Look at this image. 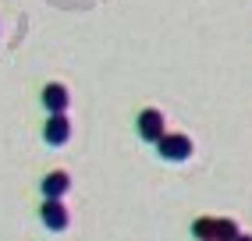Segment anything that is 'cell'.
I'll list each match as a JSON object with an SVG mask.
<instances>
[{"label":"cell","mask_w":252,"mask_h":241,"mask_svg":"<svg viewBox=\"0 0 252 241\" xmlns=\"http://www.w3.org/2000/svg\"><path fill=\"white\" fill-rule=\"evenodd\" d=\"M43 139H46V146H64L71 139V120H68V114H50L46 117V124H43Z\"/></svg>","instance_id":"obj_3"},{"label":"cell","mask_w":252,"mask_h":241,"mask_svg":"<svg viewBox=\"0 0 252 241\" xmlns=\"http://www.w3.org/2000/svg\"><path fill=\"white\" fill-rule=\"evenodd\" d=\"M157 152L163 160H171V163H185L192 156V139L189 135H163V139L157 142Z\"/></svg>","instance_id":"obj_1"},{"label":"cell","mask_w":252,"mask_h":241,"mask_svg":"<svg viewBox=\"0 0 252 241\" xmlns=\"http://www.w3.org/2000/svg\"><path fill=\"white\" fill-rule=\"evenodd\" d=\"M68 188H71L68 170H50V174L43 178V195H46V199H61Z\"/></svg>","instance_id":"obj_6"},{"label":"cell","mask_w":252,"mask_h":241,"mask_svg":"<svg viewBox=\"0 0 252 241\" xmlns=\"http://www.w3.org/2000/svg\"><path fill=\"white\" fill-rule=\"evenodd\" d=\"M238 241H252V234H238Z\"/></svg>","instance_id":"obj_9"},{"label":"cell","mask_w":252,"mask_h":241,"mask_svg":"<svg viewBox=\"0 0 252 241\" xmlns=\"http://www.w3.org/2000/svg\"><path fill=\"white\" fill-rule=\"evenodd\" d=\"M139 135L146 142H160L163 135H167V124H163V114L157 110V107H146L142 114H139Z\"/></svg>","instance_id":"obj_2"},{"label":"cell","mask_w":252,"mask_h":241,"mask_svg":"<svg viewBox=\"0 0 252 241\" xmlns=\"http://www.w3.org/2000/svg\"><path fill=\"white\" fill-rule=\"evenodd\" d=\"M238 234L242 231H238V223H234V220H227V216L217 220V241H238Z\"/></svg>","instance_id":"obj_8"},{"label":"cell","mask_w":252,"mask_h":241,"mask_svg":"<svg viewBox=\"0 0 252 241\" xmlns=\"http://www.w3.org/2000/svg\"><path fill=\"white\" fill-rule=\"evenodd\" d=\"M43 103H46V110H50V114H64V110H68V103H71V96H68V85L50 82L46 89H43Z\"/></svg>","instance_id":"obj_5"},{"label":"cell","mask_w":252,"mask_h":241,"mask_svg":"<svg viewBox=\"0 0 252 241\" xmlns=\"http://www.w3.org/2000/svg\"><path fill=\"white\" fill-rule=\"evenodd\" d=\"M192 238L199 241H217V216H199L192 223Z\"/></svg>","instance_id":"obj_7"},{"label":"cell","mask_w":252,"mask_h":241,"mask_svg":"<svg viewBox=\"0 0 252 241\" xmlns=\"http://www.w3.org/2000/svg\"><path fill=\"white\" fill-rule=\"evenodd\" d=\"M39 216L46 223V231H64V227H68V206H64L61 199H46Z\"/></svg>","instance_id":"obj_4"}]
</instances>
